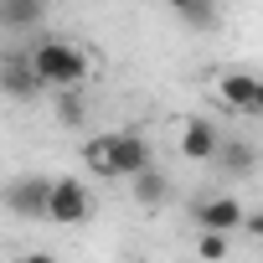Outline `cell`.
<instances>
[{
	"mask_svg": "<svg viewBox=\"0 0 263 263\" xmlns=\"http://www.w3.org/2000/svg\"><path fill=\"white\" fill-rule=\"evenodd\" d=\"M83 160L103 181H135L140 171H150V145L135 129H108V135H93L83 145Z\"/></svg>",
	"mask_w": 263,
	"mask_h": 263,
	"instance_id": "cell-1",
	"label": "cell"
},
{
	"mask_svg": "<svg viewBox=\"0 0 263 263\" xmlns=\"http://www.w3.org/2000/svg\"><path fill=\"white\" fill-rule=\"evenodd\" d=\"M26 57H31V67H36L42 88H52V93L83 88V83H88V72H93L88 52H83L78 42H62V36H47V42H36Z\"/></svg>",
	"mask_w": 263,
	"mask_h": 263,
	"instance_id": "cell-2",
	"label": "cell"
},
{
	"mask_svg": "<svg viewBox=\"0 0 263 263\" xmlns=\"http://www.w3.org/2000/svg\"><path fill=\"white\" fill-rule=\"evenodd\" d=\"M88 217H93V191H88L83 181H72V176L52 181V196H47V222H57V227H83Z\"/></svg>",
	"mask_w": 263,
	"mask_h": 263,
	"instance_id": "cell-3",
	"label": "cell"
},
{
	"mask_svg": "<svg viewBox=\"0 0 263 263\" xmlns=\"http://www.w3.org/2000/svg\"><path fill=\"white\" fill-rule=\"evenodd\" d=\"M47 196H52L47 176H16L6 191H0L6 212H16V217H47Z\"/></svg>",
	"mask_w": 263,
	"mask_h": 263,
	"instance_id": "cell-4",
	"label": "cell"
},
{
	"mask_svg": "<svg viewBox=\"0 0 263 263\" xmlns=\"http://www.w3.org/2000/svg\"><path fill=\"white\" fill-rule=\"evenodd\" d=\"M0 93L16 98V103H26V98H36V93H42V78H36V67H31V57H26V52L0 57Z\"/></svg>",
	"mask_w": 263,
	"mask_h": 263,
	"instance_id": "cell-5",
	"label": "cell"
},
{
	"mask_svg": "<svg viewBox=\"0 0 263 263\" xmlns=\"http://www.w3.org/2000/svg\"><path fill=\"white\" fill-rule=\"evenodd\" d=\"M191 217H196V227H212V232H242V222H248L237 196H206V201H196Z\"/></svg>",
	"mask_w": 263,
	"mask_h": 263,
	"instance_id": "cell-6",
	"label": "cell"
},
{
	"mask_svg": "<svg viewBox=\"0 0 263 263\" xmlns=\"http://www.w3.org/2000/svg\"><path fill=\"white\" fill-rule=\"evenodd\" d=\"M217 98H222L232 114H253V98H258V72H242V67L222 72V78H217Z\"/></svg>",
	"mask_w": 263,
	"mask_h": 263,
	"instance_id": "cell-7",
	"label": "cell"
},
{
	"mask_svg": "<svg viewBox=\"0 0 263 263\" xmlns=\"http://www.w3.org/2000/svg\"><path fill=\"white\" fill-rule=\"evenodd\" d=\"M217 150H222V135L212 129V119H186V129H181V155H191V160H217Z\"/></svg>",
	"mask_w": 263,
	"mask_h": 263,
	"instance_id": "cell-8",
	"label": "cell"
},
{
	"mask_svg": "<svg viewBox=\"0 0 263 263\" xmlns=\"http://www.w3.org/2000/svg\"><path fill=\"white\" fill-rule=\"evenodd\" d=\"M47 21V0H0V31H36Z\"/></svg>",
	"mask_w": 263,
	"mask_h": 263,
	"instance_id": "cell-9",
	"label": "cell"
},
{
	"mask_svg": "<svg viewBox=\"0 0 263 263\" xmlns=\"http://www.w3.org/2000/svg\"><path fill=\"white\" fill-rule=\"evenodd\" d=\"M165 6H171L191 31H206V26L217 21V6H212V0H165Z\"/></svg>",
	"mask_w": 263,
	"mask_h": 263,
	"instance_id": "cell-10",
	"label": "cell"
},
{
	"mask_svg": "<svg viewBox=\"0 0 263 263\" xmlns=\"http://www.w3.org/2000/svg\"><path fill=\"white\" fill-rule=\"evenodd\" d=\"M232 253V232H212V227H196V258L201 263H222Z\"/></svg>",
	"mask_w": 263,
	"mask_h": 263,
	"instance_id": "cell-11",
	"label": "cell"
},
{
	"mask_svg": "<svg viewBox=\"0 0 263 263\" xmlns=\"http://www.w3.org/2000/svg\"><path fill=\"white\" fill-rule=\"evenodd\" d=\"M165 191H171V181H165L155 165L135 176V201H145V206H160V201H165Z\"/></svg>",
	"mask_w": 263,
	"mask_h": 263,
	"instance_id": "cell-12",
	"label": "cell"
},
{
	"mask_svg": "<svg viewBox=\"0 0 263 263\" xmlns=\"http://www.w3.org/2000/svg\"><path fill=\"white\" fill-rule=\"evenodd\" d=\"M88 119V108H83V98H78V88H67V93H57V124L62 129H78Z\"/></svg>",
	"mask_w": 263,
	"mask_h": 263,
	"instance_id": "cell-13",
	"label": "cell"
},
{
	"mask_svg": "<svg viewBox=\"0 0 263 263\" xmlns=\"http://www.w3.org/2000/svg\"><path fill=\"white\" fill-rule=\"evenodd\" d=\"M217 160H222L227 171H248V165H253V145L232 140V145H222V150H217Z\"/></svg>",
	"mask_w": 263,
	"mask_h": 263,
	"instance_id": "cell-14",
	"label": "cell"
},
{
	"mask_svg": "<svg viewBox=\"0 0 263 263\" xmlns=\"http://www.w3.org/2000/svg\"><path fill=\"white\" fill-rule=\"evenodd\" d=\"M242 232H248V237H258V242H263V212H253V217H248V222H242Z\"/></svg>",
	"mask_w": 263,
	"mask_h": 263,
	"instance_id": "cell-15",
	"label": "cell"
},
{
	"mask_svg": "<svg viewBox=\"0 0 263 263\" xmlns=\"http://www.w3.org/2000/svg\"><path fill=\"white\" fill-rule=\"evenodd\" d=\"M16 263H57V258H52V253H21Z\"/></svg>",
	"mask_w": 263,
	"mask_h": 263,
	"instance_id": "cell-16",
	"label": "cell"
},
{
	"mask_svg": "<svg viewBox=\"0 0 263 263\" xmlns=\"http://www.w3.org/2000/svg\"><path fill=\"white\" fill-rule=\"evenodd\" d=\"M253 114L263 119V78H258V98H253Z\"/></svg>",
	"mask_w": 263,
	"mask_h": 263,
	"instance_id": "cell-17",
	"label": "cell"
}]
</instances>
